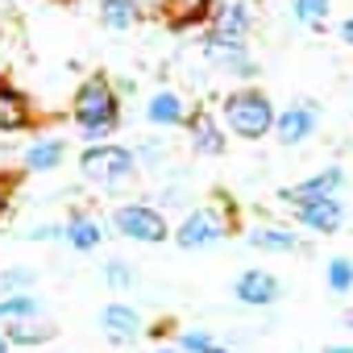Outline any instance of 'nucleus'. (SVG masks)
<instances>
[{
  "label": "nucleus",
  "mask_w": 353,
  "mask_h": 353,
  "mask_svg": "<svg viewBox=\"0 0 353 353\" xmlns=\"http://www.w3.org/2000/svg\"><path fill=\"white\" fill-rule=\"evenodd\" d=\"M71 121H75V129H79L88 141H100V137H108V133L121 125V100H117V92H112V83H108L104 75H88V79L75 88Z\"/></svg>",
  "instance_id": "nucleus-1"
},
{
  "label": "nucleus",
  "mask_w": 353,
  "mask_h": 353,
  "mask_svg": "<svg viewBox=\"0 0 353 353\" xmlns=\"http://www.w3.org/2000/svg\"><path fill=\"white\" fill-rule=\"evenodd\" d=\"M221 117H225V125L237 133V137H245V141H262L266 133H274V104H270V96L262 92V88H254V83H245V88H237V92H229L225 100H221Z\"/></svg>",
  "instance_id": "nucleus-2"
},
{
  "label": "nucleus",
  "mask_w": 353,
  "mask_h": 353,
  "mask_svg": "<svg viewBox=\"0 0 353 353\" xmlns=\"http://www.w3.org/2000/svg\"><path fill=\"white\" fill-rule=\"evenodd\" d=\"M79 170L92 183L117 188V183H129L137 174V154L129 145H88L79 154Z\"/></svg>",
  "instance_id": "nucleus-3"
},
{
  "label": "nucleus",
  "mask_w": 353,
  "mask_h": 353,
  "mask_svg": "<svg viewBox=\"0 0 353 353\" xmlns=\"http://www.w3.org/2000/svg\"><path fill=\"white\" fill-rule=\"evenodd\" d=\"M112 229L141 245H162L170 237V225H166L162 208H154V204H121L112 212Z\"/></svg>",
  "instance_id": "nucleus-4"
},
{
  "label": "nucleus",
  "mask_w": 353,
  "mask_h": 353,
  "mask_svg": "<svg viewBox=\"0 0 353 353\" xmlns=\"http://www.w3.org/2000/svg\"><path fill=\"white\" fill-rule=\"evenodd\" d=\"M229 233H233V221H229L225 212H216V208H196V212L183 216L179 229H174V241H179V250H208V245H216V241L229 237Z\"/></svg>",
  "instance_id": "nucleus-5"
},
{
  "label": "nucleus",
  "mask_w": 353,
  "mask_h": 353,
  "mask_svg": "<svg viewBox=\"0 0 353 353\" xmlns=\"http://www.w3.org/2000/svg\"><path fill=\"white\" fill-rule=\"evenodd\" d=\"M316 129H320V108H316L312 100H295V104H287V108L274 117V137H279V145H303Z\"/></svg>",
  "instance_id": "nucleus-6"
},
{
  "label": "nucleus",
  "mask_w": 353,
  "mask_h": 353,
  "mask_svg": "<svg viewBox=\"0 0 353 353\" xmlns=\"http://www.w3.org/2000/svg\"><path fill=\"white\" fill-rule=\"evenodd\" d=\"M341 183H345V170L341 166H324V170H316V174H307L303 183H291V188H279V200H287V204H312V200H328V196H336L341 192Z\"/></svg>",
  "instance_id": "nucleus-7"
},
{
  "label": "nucleus",
  "mask_w": 353,
  "mask_h": 353,
  "mask_svg": "<svg viewBox=\"0 0 353 353\" xmlns=\"http://www.w3.org/2000/svg\"><path fill=\"white\" fill-rule=\"evenodd\" d=\"M233 295H237V303H245V307H270V303H279L283 283H279L270 270H241L237 283H233Z\"/></svg>",
  "instance_id": "nucleus-8"
},
{
  "label": "nucleus",
  "mask_w": 353,
  "mask_h": 353,
  "mask_svg": "<svg viewBox=\"0 0 353 353\" xmlns=\"http://www.w3.org/2000/svg\"><path fill=\"white\" fill-rule=\"evenodd\" d=\"M34 125V104L17 83L0 79V133H21Z\"/></svg>",
  "instance_id": "nucleus-9"
},
{
  "label": "nucleus",
  "mask_w": 353,
  "mask_h": 353,
  "mask_svg": "<svg viewBox=\"0 0 353 353\" xmlns=\"http://www.w3.org/2000/svg\"><path fill=\"white\" fill-rule=\"evenodd\" d=\"M188 137H192V150L200 158H221L225 154V133H221V121L204 108H196L188 117Z\"/></svg>",
  "instance_id": "nucleus-10"
},
{
  "label": "nucleus",
  "mask_w": 353,
  "mask_h": 353,
  "mask_svg": "<svg viewBox=\"0 0 353 353\" xmlns=\"http://www.w3.org/2000/svg\"><path fill=\"white\" fill-rule=\"evenodd\" d=\"M295 221L303 225V229H312V233H336L341 225H345V204L336 200V196H328V200H312V204H299L295 208Z\"/></svg>",
  "instance_id": "nucleus-11"
},
{
  "label": "nucleus",
  "mask_w": 353,
  "mask_h": 353,
  "mask_svg": "<svg viewBox=\"0 0 353 353\" xmlns=\"http://www.w3.org/2000/svg\"><path fill=\"white\" fill-rule=\"evenodd\" d=\"M100 328H104V336H108L112 345H133V341L141 336V316H137V307H129V303H108V307L100 312Z\"/></svg>",
  "instance_id": "nucleus-12"
},
{
  "label": "nucleus",
  "mask_w": 353,
  "mask_h": 353,
  "mask_svg": "<svg viewBox=\"0 0 353 353\" xmlns=\"http://www.w3.org/2000/svg\"><path fill=\"white\" fill-rule=\"evenodd\" d=\"M158 13L170 30H196L212 17V0H158Z\"/></svg>",
  "instance_id": "nucleus-13"
},
{
  "label": "nucleus",
  "mask_w": 353,
  "mask_h": 353,
  "mask_svg": "<svg viewBox=\"0 0 353 353\" xmlns=\"http://www.w3.org/2000/svg\"><path fill=\"white\" fill-rule=\"evenodd\" d=\"M145 121L158 129H174V125H188V104L179 92H154L145 104Z\"/></svg>",
  "instance_id": "nucleus-14"
},
{
  "label": "nucleus",
  "mask_w": 353,
  "mask_h": 353,
  "mask_svg": "<svg viewBox=\"0 0 353 353\" xmlns=\"http://www.w3.org/2000/svg\"><path fill=\"white\" fill-rule=\"evenodd\" d=\"M63 237H67V245H71V250L92 254V250H100V245H104V225H100L92 212H75V216L63 225Z\"/></svg>",
  "instance_id": "nucleus-15"
},
{
  "label": "nucleus",
  "mask_w": 353,
  "mask_h": 353,
  "mask_svg": "<svg viewBox=\"0 0 353 353\" xmlns=\"http://www.w3.org/2000/svg\"><path fill=\"white\" fill-rule=\"evenodd\" d=\"M63 158H67V141H59V137H42V141L26 145V154H21V170H30V174H46V170L63 166Z\"/></svg>",
  "instance_id": "nucleus-16"
},
{
  "label": "nucleus",
  "mask_w": 353,
  "mask_h": 353,
  "mask_svg": "<svg viewBox=\"0 0 353 353\" xmlns=\"http://www.w3.org/2000/svg\"><path fill=\"white\" fill-rule=\"evenodd\" d=\"M141 0H100V26L112 34H125L141 21Z\"/></svg>",
  "instance_id": "nucleus-17"
},
{
  "label": "nucleus",
  "mask_w": 353,
  "mask_h": 353,
  "mask_svg": "<svg viewBox=\"0 0 353 353\" xmlns=\"http://www.w3.org/2000/svg\"><path fill=\"white\" fill-rule=\"evenodd\" d=\"M5 336H9V345H46L54 336V324L46 316H30V320L5 324Z\"/></svg>",
  "instance_id": "nucleus-18"
},
{
  "label": "nucleus",
  "mask_w": 353,
  "mask_h": 353,
  "mask_svg": "<svg viewBox=\"0 0 353 353\" xmlns=\"http://www.w3.org/2000/svg\"><path fill=\"white\" fill-rule=\"evenodd\" d=\"M250 245L266 250V254H291L299 245V237L291 229H279V225H258V229H250Z\"/></svg>",
  "instance_id": "nucleus-19"
},
{
  "label": "nucleus",
  "mask_w": 353,
  "mask_h": 353,
  "mask_svg": "<svg viewBox=\"0 0 353 353\" xmlns=\"http://www.w3.org/2000/svg\"><path fill=\"white\" fill-rule=\"evenodd\" d=\"M30 316H42V303L26 291V295H5L0 299V324H13V320H30Z\"/></svg>",
  "instance_id": "nucleus-20"
},
{
  "label": "nucleus",
  "mask_w": 353,
  "mask_h": 353,
  "mask_svg": "<svg viewBox=\"0 0 353 353\" xmlns=\"http://www.w3.org/2000/svg\"><path fill=\"white\" fill-rule=\"evenodd\" d=\"M328 9H332V0H291V17L299 26H307V30H320Z\"/></svg>",
  "instance_id": "nucleus-21"
},
{
  "label": "nucleus",
  "mask_w": 353,
  "mask_h": 353,
  "mask_svg": "<svg viewBox=\"0 0 353 353\" xmlns=\"http://www.w3.org/2000/svg\"><path fill=\"white\" fill-rule=\"evenodd\" d=\"M324 279H328V291H332V295L353 291V258H332L328 270H324Z\"/></svg>",
  "instance_id": "nucleus-22"
},
{
  "label": "nucleus",
  "mask_w": 353,
  "mask_h": 353,
  "mask_svg": "<svg viewBox=\"0 0 353 353\" xmlns=\"http://www.w3.org/2000/svg\"><path fill=\"white\" fill-rule=\"evenodd\" d=\"M179 349H183V353H229L216 336H208V332H200V328L183 332V336H179Z\"/></svg>",
  "instance_id": "nucleus-23"
},
{
  "label": "nucleus",
  "mask_w": 353,
  "mask_h": 353,
  "mask_svg": "<svg viewBox=\"0 0 353 353\" xmlns=\"http://www.w3.org/2000/svg\"><path fill=\"white\" fill-rule=\"evenodd\" d=\"M34 283H38V274H34L30 266H13V270L0 274V287H5V295H26Z\"/></svg>",
  "instance_id": "nucleus-24"
},
{
  "label": "nucleus",
  "mask_w": 353,
  "mask_h": 353,
  "mask_svg": "<svg viewBox=\"0 0 353 353\" xmlns=\"http://www.w3.org/2000/svg\"><path fill=\"white\" fill-rule=\"evenodd\" d=\"M104 283H108L112 291H129L137 279H133V266H129V262H121V258H108V262H104Z\"/></svg>",
  "instance_id": "nucleus-25"
},
{
  "label": "nucleus",
  "mask_w": 353,
  "mask_h": 353,
  "mask_svg": "<svg viewBox=\"0 0 353 353\" xmlns=\"http://www.w3.org/2000/svg\"><path fill=\"white\" fill-rule=\"evenodd\" d=\"M137 158H145L150 166H158L162 158H166V141H141V154Z\"/></svg>",
  "instance_id": "nucleus-26"
},
{
  "label": "nucleus",
  "mask_w": 353,
  "mask_h": 353,
  "mask_svg": "<svg viewBox=\"0 0 353 353\" xmlns=\"http://www.w3.org/2000/svg\"><path fill=\"white\" fill-rule=\"evenodd\" d=\"M26 237H30V241H59V237H63V225H34Z\"/></svg>",
  "instance_id": "nucleus-27"
},
{
  "label": "nucleus",
  "mask_w": 353,
  "mask_h": 353,
  "mask_svg": "<svg viewBox=\"0 0 353 353\" xmlns=\"http://www.w3.org/2000/svg\"><path fill=\"white\" fill-rule=\"evenodd\" d=\"M13 174H0V221H5V212H9V204H13Z\"/></svg>",
  "instance_id": "nucleus-28"
},
{
  "label": "nucleus",
  "mask_w": 353,
  "mask_h": 353,
  "mask_svg": "<svg viewBox=\"0 0 353 353\" xmlns=\"http://www.w3.org/2000/svg\"><path fill=\"white\" fill-rule=\"evenodd\" d=\"M336 38H341L345 46H353V17H345V21L336 26Z\"/></svg>",
  "instance_id": "nucleus-29"
},
{
  "label": "nucleus",
  "mask_w": 353,
  "mask_h": 353,
  "mask_svg": "<svg viewBox=\"0 0 353 353\" xmlns=\"http://www.w3.org/2000/svg\"><path fill=\"white\" fill-rule=\"evenodd\" d=\"M324 353H353V345H328Z\"/></svg>",
  "instance_id": "nucleus-30"
},
{
  "label": "nucleus",
  "mask_w": 353,
  "mask_h": 353,
  "mask_svg": "<svg viewBox=\"0 0 353 353\" xmlns=\"http://www.w3.org/2000/svg\"><path fill=\"white\" fill-rule=\"evenodd\" d=\"M341 324H345V328H353V312H345V316H341Z\"/></svg>",
  "instance_id": "nucleus-31"
},
{
  "label": "nucleus",
  "mask_w": 353,
  "mask_h": 353,
  "mask_svg": "<svg viewBox=\"0 0 353 353\" xmlns=\"http://www.w3.org/2000/svg\"><path fill=\"white\" fill-rule=\"evenodd\" d=\"M0 353H9V336L5 332H0Z\"/></svg>",
  "instance_id": "nucleus-32"
},
{
  "label": "nucleus",
  "mask_w": 353,
  "mask_h": 353,
  "mask_svg": "<svg viewBox=\"0 0 353 353\" xmlns=\"http://www.w3.org/2000/svg\"><path fill=\"white\" fill-rule=\"evenodd\" d=\"M154 353H174V349H154Z\"/></svg>",
  "instance_id": "nucleus-33"
},
{
  "label": "nucleus",
  "mask_w": 353,
  "mask_h": 353,
  "mask_svg": "<svg viewBox=\"0 0 353 353\" xmlns=\"http://www.w3.org/2000/svg\"><path fill=\"white\" fill-rule=\"evenodd\" d=\"M63 5H67V0H63Z\"/></svg>",
  "instance_id": "nucleus-34"
}]
</instances>
